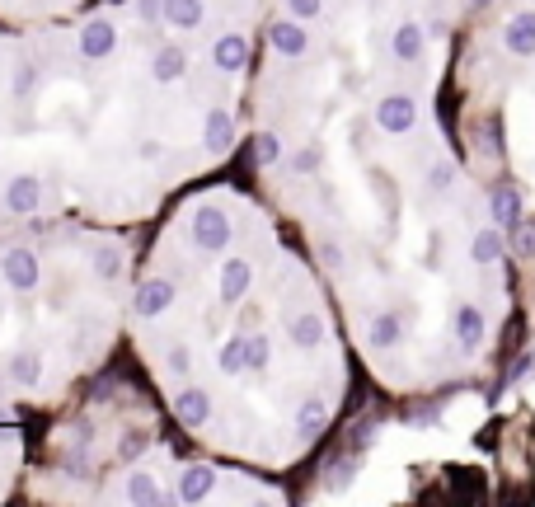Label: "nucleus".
Segmentation results:
<instances>
[{
    "mask_svg": "<svg viewBox=\"0 0 535 507\" xmlns=\"http://www.w3.org/2000/svg\"><path fill=\"white\" fill-rule=\"evenodd\" d=\"M376 127L390 132V137H409L418 127V99L413 94H385L376 104Z\"/></svg>",
    "mask_w": 535,
    "mask_h": 507,
    "instance_id": "obj_1",
    "label": "nucleus"
},
{
    "mask_svg": "<svg viewBox=\"0 0 535 507\" xmlns=\"http://www.w3.org/2000/svg\"><path fill=\"white\" fill-rule=\"evenodd\" d=\"M193 245L207 249V254H221L230 245V221L221 207H198L193 212Z\"/></svg>",
    "mask_w": 535,
    "mask_h": 507,
    "instance_id": "obj_2",
    "label": "nucleus"
},
{
    "mask_svg": "<svg viewBox=\"0 0 535 507\" xmlns=\"http://www.w3.org/2000/svg\"><path fill=\"white\" fill-rule=\"evenodd\" d=\"M0 273H5V282H10L15 292H33L38 277H43V268H38V254H33V249L15 245L5 259H0Z\"/></svg>",
    "mask_w": 535,
    "mask_h": 507,
    "instance_id": "obj_3",
    "label": "nucleus"
},
{
    "mask_svg": "<svg viewBox=\"0 0 535 507\" xmlns=\"http://www.w3.org/2000/svg\"><path fill=\"white\" fill-rule=\"evenodd\" d=\"M249 287H254V268H249V259L221 263V273H216V296H221L226 306H240V301L249 296Z\"/></svg>",
    "mask_w": 535,
    "mask_h": 507,
    "instance_id": "obj_4",
    "label": "nucleus"
},
{
    "mask_svg": "<svg viewBox=\"0 0 535 507\" xmlns=\"http://www.w3.org/2000/svg\"><path fill=\"white\" fill-rule=\"evenodd\" d=\"M174 296H179V287H174L169 277H151V282H141L132 310H137L141 320H155V315H165V310L174 306Z\"/></svg>",
    "mask_w": 535,
    "mask_h": 507,
    "instance_id": "obj_5",
    "label": "nucleus"
},
{
    "mask_svg": "<svg viewBox=\"0 0 535 507\" xmlns=\"http://www.w3.org/2000/svg\"><path fill=\"white\" fill-rule=\"evenodd\" d=\"M268 47L282 52V57H306L310 47V33H306V19H277L273 29H268Z\"/></svg>",
    "mask_w": 535,
    "mask_h": 507,
    "instance_id": "obj_6",
    "label": "nucleus"
},
{
    "mask_svg": "<svg viewBox=\"0 0 535 507\" xmlns=\"http://www.w3.org/2000/svg\"><path fill=\"white\" fill-rule=\"evenodd\" d=\"M367 343L376 348V353L399 348V343H404V315H399V310H376V315L367 320Z\"/></svg>",
    "mask_w": 535,
    "mask_h": 507,
    "instance_id": "obj_7",
    "label": "nucleus"
},
{
    "mask_svg": "<svg viewBox=\"0 0 535 507\" xmlns=\"http://www.w3.org/2000/svg\"><path fill=\"white\" fill-rule=\"evenodd\" d=\"M428 24H413V19H404V24H395V33H390V52H395L399 62H423V47H428Z\"/></svg>",
    "mask_w": 535,
    "mask_h": 507,
    "instance_id": "obj_8",
    "label": "nucleus"
},
{
    "mask_svg": "<svg viewBox=\"0 0 535 507\" xmlns=\"http://www.w3.org/2000/svg\"><path fill=\"white\" fill-rule=\"evenodd\" d=\"M113 47H118V29H113L108 19H90V24L80 29V57H90V62H104Z\"/></svg>",
    "mask_w": 535,
    "mask_h": 507,
    "instance_id": "obj_9",
    "label": "nucleus"
},
{
    "mask_svg": "<svg viewBox=\"0 0 535 507\" xmlns=\"http://www.w3.org/2000/svg\"><path fill=\"white\" fill-rule=\"evenodd\" d=\"M38 202H43V184H38L33 174H19V179L5 184V207H10L15 216H33L38 212Z\"/></svg>",
    "mask_w": 535,
    "mask_h": 507,
    "instance_id": "obj_10",
    "label": "nucleus"
},
{
    "mask_svg": "<svg viewBox=\"0 0 535 507\" xmlns=\"http://www.w3.org/2000/svg\"><path fill=\"white\" fill-rule=\"evenodd\" d=\"M216 489V470L212 465H188V470H179V503H202V498H212Z\"/></svg>",
    "mask_w": 535,
    "mask_h": 507,
    "instance_id": "obj_11",
    "label": "nucleus"
},
{
    "mask_svg": "<svg viewBox=\"0 0 535 507\" xmlns=\"http://www.w3.org/2000/svg\"><path fill=\"white\" fill-rule=\"evenodd\" d=\"M202 146L212 155H226L235 146V118H230L226 108H212L207 113V123H202Z\"/></svg>",
    "mask_w": 535,
    "mask_h": 507,
    "instance_id": "obj_12",
    "label": "nucleus"
},
{
    "mask_svg": "<svg viewBox=\"0 0 535 507\" xmlns=\"http://www.w3.org/2000/svg\"><path fill=\"white\" fill-rule=\"evenodd\" d=\"M174 414H179L184 428H202V423L212 418V395L198 390V385H188V390H179V400H174Z\"/></svg>",
    "mask_w": 535,
    "mask_h": 507,
    "instance_id": "obj_13",
    "label": "nucleus"
},
{
    "mask_svg": "<svg viewBox=\"0 0 535 507\" xmlns=\"http://www.w3.org/2000/svg\"><path fill=\"white\" fill-rule=\"evenodd\" d=\"M249 62V43H245V33H221L212 43V66L216 71H245Z\"/></svg>",
    "mask_w": 535,
    "mask_h": 507,
    "instance_id": "obj_14",
    "label": "nucleus"
},
{
    "mask_svg": "<svg viewBox=\"0 0 535 507\" xmlns=\"http://www.w3.org/2000/svg\"><path fill=\"white\" fill-rule=\"evenodd\" d=\"M324 334H329V324H324V315H315V310H301V315H291V324H287V338L296 348H320Z\"/></svg>",
    "mask_w": 535,
    "mask_h": 507,
    "instance_id": "obj_15",
    "label": "nucleus"
},
{
    "mask_svg": "<svg viewBox=\"0 0 535 507\" xmlns=\"http://www.w3.org/2000/svg\"><path fill=\"white\" fill-rule=\"evenodd\" d=\"M188 71V52L179 43H165L160 52L151 57V76L160 80V85H174V80H184Z\"/></svg>",
    "mask_w": 535,
    "mask_h": 507,
    "instance_id": "obj_16",
    "label": "nucleus"
},
{
    "mask_svg": "<svg viewBox=\"0 0 535 507\" xmlns=\"http://www.w3.org/2000/svg\"><path fill=\"white\" fill-rule=\"evenodd\" d=\"M329 428V404L324 400H306L301 409H296V437H320V432Z\"/></svg>",
    "mask_w": 535,
    "mask_h": 507,
    "instance_id": "obj_17",
    "label": "nucleus"
},
{
    "mask_svg": "<svg viewBox=\"0 0 535 507\" xmlns=\"http://www.w3.org/2000/svg\"><path fill=\"white\" fill-rule=\"evenodd\" d=\"M165 24L169 29H179V33L198 29L202 24V0H165Z\"/></svg>",
    "mask_w": 535,
    "mask_h": 507,
    "instance_id": "obj_18",
    "label": "nucleus"
},
{
    "mask_svg": "<svg viewBox=\"0 0 535 507\" xmlns=\"http://www.w3.org/2000/svg\"><path fill=\"white\" fill-rule=\"evenodd\" d=\"M10 381L15 385H38L43 381V357L33 353V348H19V353L10 357Z\"/></svg>",
    "mask_w": 535,
    "mask_h": 507,
    "instance_id": "obj_19",
    "label": "nucleus"
},
{
    "mask_svg": "<svg viewBox=\"0 0 535 507\" xmlns=\"http://www.w3.org/2000/svg\"><path fill=\"white\" fill-rule=\"evenodd\" d=\"M127 503H137V507H155V503H165V493H160V484H155L151 475H132L127 479Z\"/></svg>",
    "mask_w": 535,
    "mask_h": 507,
    "instance_id": "obj_20",
    "label": "nucleus"
},
{
    "mask_svg": "<svg viewBox=\"0 0 535 507\" xmlns=\"http://www.w3.org/2000/svg\"><path fill=\"white\" fill-rule=\"evenodd\" d=\"M94 277H104V282H113V277H123V254L113 245H99L94 249V259H90Z\"/></svg>",
    "mask_w": 535,
    "mask_h": 507,
    "instance_id": "obj_21",
    "label": "nucleus"
},
{
    "mask_svg": "<svg viewBox=\"0 0 535 507\" xmlns=\"http://www.w3.org/2000/svg\"><path fill=\"white\" fill-rule=\"evenodd\" d=\"M268 362H273V343H268V334L245 338V367L249 371H268Z\"/></svg>",
    "mask_w": 535,
    "mask_h": 507,
    "instance_id": "obj_22",
    "label": "nucleus"
},
{
    "mask_svg": "<svg viewBox=\"0 0 535 507\" xmlns=\"http://www.w3.org/2000/svg\"><path fill=\"white\" fill-rule=\"evenodd\" d=\"M221 371H226V376H240V371H249L245 367V334H235L226 348H221Z\"/></svg>",
    "mask_w": 535,
    "mask_h": 507,
    "instance_id": "obj_23",
    "label": "nucleus"
},
{
    "mask_svg": "<svg viewBox=\"0 0 535 507\" xmlns=\"http://www.w3.org/2000/svg\"><path fill=\"white\" fill-rule=\"evenodd\" d=\"M146 451H151V437H146V432H123V442H118V461H141V456H146Z\"/></svg>",
    "mask_w": 535,
    "mask_h": 507,
    "instance_id": "obj_24",
    "label": "nucleus"
},
{
    "mask_svg": "<svg viewBox=\"0 0 535 507\" xmlns=\"http://www.w3.org/2000/svg\"><path fill=\"white\" fill-rule=\"evenodd\" d=\"M277 160H282V141L273 132H259L254 137V165H277Z\"/></svg>",
    "mask_w": 535,
    "mask_h": 507,
    "instance_id": "obj_25",
    "label": "nucleus"
},
{
    "mask_svg": "<svg viewBox=\"0 0 535 507\" xmlns=\"http://www.w3.org/2000/svg\"><path fill=\"white\" fill-rule=\"evenodd\" d=\"M324 10V0H287V15L291 19H315Z\"/></svg>",
    "mask_w": 535,
    "mask_h": 507,
    "instance_id": "obj_26",
    "label": "nucleus"
},
{
    "mask_svg": "<svg viewBox=\"0 0 535 507\" xmlns=\"http://www.w3.org/2000/svg\"><path fill=\"white\" fill-rule=\"evenodd\" d=\"M315 165H320V146H306V151L291 155V169H296V174H310Z\"/></svg>",
    "mask_w": 535,
    "mask_h": 507,
    "instance_id": "obj_27",
    "label": "nucleus"
},
{
    "mask_svg": "<svg viewBox=\"0 0 535 507\" xmlns=\"http://www.w3.org/2000/svg\"><path fill=\"white\" fill-rule=\"evenodd\" d=\"M169 371H174V376H188V371H193V353H188L184 343L169 348Z\"/></svg>",
    "mask_w": 535,
    "mask_h": 507,
    "instance_id": "obj_28",
    "label": "nucleus"
},
{
    "mask_svg": "<svg viewBox=\"0 0 535 507\" xmlns=\"http://www.w3.org/2000/svg\"><path fill=\"white\" fill-rule=\"evenodd\" d=\"M33 85H38V76H33V62H19V66H15V94L24 99Z\"/></svg>",
    "mask_w": 535,
    "mask_h": 507,
    "instance_id": "obj_29",
    "label": "nucleus"
},
{
    "mask_svg": "<svg viewBox=\"0 0 535 507\" xmlns=\"http://www.w3.org/2000/svg\"><path fill=\"white\" fill-rule=\"evenodd\" d=\"M137 15H141V24H155V19H165V0H137Z\"/></svg>",
    "mask_w": 535,
    "mask_h": 507,
    "instance_id": "obj_30",
    "label": "nucleus"
},
{
    "mask_svg": "<svg viewBox=\"0 0 535 507\" xmlns=\"http://www.w3.org/2000/svg\"><path fill=\"white\" fill-rule=\"evenodd\" d=\"M66 470H71V475H85V470H90V456H85V446H71V451H66Z\"/></svg>",
    "mask_w": 535,
    "mask_h": 507,
    "instance_id": "obj_31",
    "label": "nucleus"
},
{
    "mask_svg": "<svg viewBox=\"0 0 535 507\" xmlns=\"http://www.w3.org/2000/svg\"><path fill=\"white\" fill-rule=\"evenodd\" d=\"M320 259L329 263V268H343V245H338V240H320Z\"/></svg>",
    "mask_w": 535,
    "mask_h": 507,
    "instance_id": "obj_32",
    "label": "nucleus"
},
{
    "mask_svg": "<svg viewBox=\"0 0 535 507\" xmlns=\"http://www.w3.org/2000/svg\"><path fill=\"white\" fill-rule=\"evenodd\" d=\"M141 160H160V141H141Z\"/></svg>",
    "mask_w": 535,
    "mask_h": 507,
    "instance_id": "obj_33",
    "label": "nucleus"
},
{
    "mask_svg": "<svg viewBox=\"0 0 535 507\" xmlns=\"http://www.w3.org/2000/svg\"><path fill=\"white\" fill-rule=\"evenodd\" d=\"M113 5H118V0H113Z\"/></svg>",
    "mask_w": 535,
    "mask_h": 507,
    "instance_id": "obj_34",
    "label": "nucleus"
}]
</instances>
